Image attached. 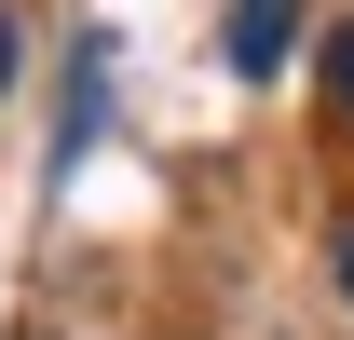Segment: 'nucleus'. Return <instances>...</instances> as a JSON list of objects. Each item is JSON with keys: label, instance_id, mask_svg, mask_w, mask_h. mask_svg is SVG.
Here are the masks:
<instances>
[{"label": "nucleus", "instance_id": "nucleus-4", "mask_svg": "<svg viewBox=\"0 0 354 340\" xmlns=\"http://www.w3.org/2000/svg\"><path fill=\"white\" fill-rule=\"evenodd\" d=\"M341 299H354V232H341Z\"/></svg>", "mask_w": 354, "mask_h": 340}, {"label": "nucleus", "instance_id": "nucleus-2", "mask_svg": "<svg viewBox=\"0 0 354 340\" xmlns=\"http://www.w3.org/2000/svg\"><path fill=\"white\" fill-rule=\"evenodd\" d=\"M327 95H341V123H354V28L327 41Z\"/></svg>", "mask_w": 354, "mask_h": 340}, {"label": "nucleus", "instance_id": "nucleus-3", "mask_svg": "<svg viewBox=\"0 0 354 340\" xmlns=\"http://www.w3.org/2000/svg\"><path fill=\"white\" fill-rule=\"evenodd\" d=\"M0 95H14V14H0Z\"/></svg>", "mask_w": 354, "mask_h": 340}, {"label": "nucleus", "instance_id": "nucleus-1", "mask_svg": "<svg viewBox=\"0 0 354 340\" xmlns=\"http://www.w3.org/2000/svg\"><path fill=\"white\" fill-rule=\"evenodd\" d=\"M218 55L245 68V82H272V68L300 55V0H232V14H218Z\"/></svg>", "mask_w": 354, "mask_h": 340}]
</instances>
